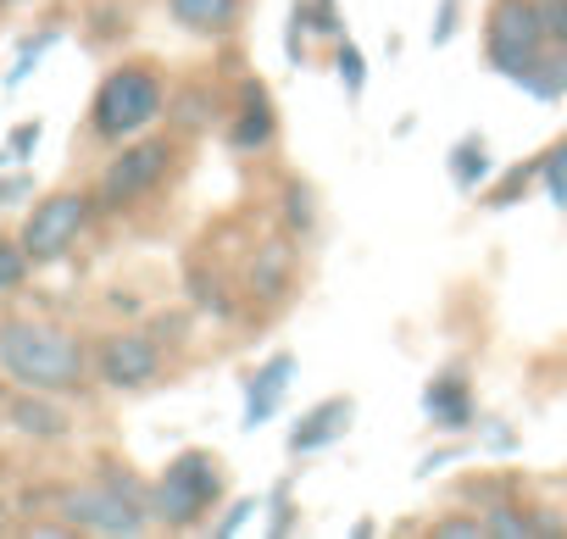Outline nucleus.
<instances>
[{
	"label": "nucleus",
	"mask_w": 567,
	"mask_h": 539,
	"mask_svg": "<svg viewBox=\"0 0 567 539\" xmlns=\"http://www.w3.org/2000/svg\"><path fill=\"white\" fill-rule=\"evenodd\" d=\"M167 162H173V145H167V139H140V145H123V151L106 162L95 200H101L106 211L134 206L140 195H151V189L167 178Z\"/></svg>",
	"instance_id": "0eeeda50"
},
{
	"label": "nucleus",
	"mask_w": 567,
	"mask_h": 539,
	"mask_svg": "<svg viewBox=\"0 0 567 539\" xmlns=\"http://www.w3.org/2000/svg\"><path fill=\"white\" fill-rule=\"evenodd\" d=\"M7 423L18 428V434H29V439H62L73 423H68V412L45 395V390H23V395H12L7 401Z\"/></svg>",
	"instance_id": "9b49d317"
},
{
	"label": "nucleus",
	"mask_w": 567,
	"mask_h": 539,
	"mask_svg": "<svg viewBox=\"0 0 567 539\" xmlns=\"http://www.w3.org/2000/svg\"><path fill=\"white\" fill-rule=\"evenodd\" d=\"M0 373L18 390H45V395H73L90 379V351L79 334L34 318L0 323Z\"/></svg>",
	"instance_id": "f257e3e1"
},
{
	"label": "nucleus",
	"mask_w": 567,
	"mask_h": 539,
	"mask_svg": "<svg viewBox=\"0 0 567 539\" xmlns=\"http://www.w3.org/2000/svg\"><path fill=\"white\" fill-rule=\"evenodd\" d=\"M223 495V462L212 450H178L156 489H151V511L167 522V528H195Z\"/></svg>",
	"instance_id": "7ed1b4c3"
},
{
	"label": "nucleus",
	"mask_w": 567,
	"mask_h": 539,
	"mask_svg": "<svg viewBox=\"0 0 567 539\" xmlns=\"http://www.w3.org/2000/svg\"><path fill=\"white\" fill-rule=\"evenodd\" d=\"M239 7L245 0H167V12L178 29L200 34V40H223L239 29Z\"/></svg>",
	"instance_id": "ddd939ff"
},
{
	"label": "nucleus",
	"mask_w": 567,
	"mask_h": 539,
	"mask_svg": "<svg viewBox=\"0 0 567 539\" xmlns=\"http://www.w3.org/2000/svg\"><path fill=\"white\" fill-rule=\"evenodd\" d=\"M351 417H357V401H351V395H329V401H318V406L301 412V423L290 428V456H312V450L340 445L346 428H351Z\"/></svg>",
	"instance_id": "1a4fd4ad"
},
{
	"label": "nucleus",
	"mask_w": 567,
	"mask_h": 539,
	"mask_svg": "<svg viewBox=\"0 0 567 539\" xmlns=\"http://www.w3.org/2000/svg\"><path fill=\"white\" fill-rule=\"evenodd\" d=\"M0 167H7V156H0Z\"/></svg>",
	"instance_id": "72a5a7b5"
},
{
	"label": "nucleus",
	"mask_w": 567,
	"mask_h": 539,
	"mask_svg": "<svg viewBox=\"0 0 567 539\" xmlns=\"http://www.w3.org/2000/svg\"><path fill=\"white\" fill-rule=\"evenodd\" d=\"M545 45L550 40H545V23H539L534 0H495L489 7V18H484V62L501 79H517L523 68H534Z\"/></svg>",
	"instance_id": "39448f33"
},
{
	"label": "nucleus",
	"mask_w": 567,
	"mask_h": 539,
	"mask_svg": "<svg viewBox=\"0 0 567 539\" xmlns=\"http://www.w3.org/2000/svg\"><path fill=\"white\" fill-rule=\"evenodd\" d=\"M534 7H539L545 40H550V45H567V0H534Z\"/></svg>",
	"instance_id": "a878e982"
},
{
	"label": "nucleus",
	"mask_w": 567,
	"mask_h": 539,
	"mask_svg": "<svg viewBox=\"0 0 567 539\" xmlns=\"http://www.w3.org/2000/svg\"><path fill=\"white\" fill-rule=\"evenodd\" d=\"M290 18H301V29H312V34H334V40H340V12H334V0H296Z\"/></svg>",
	"instance_id": "aec40b11"
},
{
	"label": "nucleus",
	"mask_w": 567,
	"mask_h": 539,
	"mask_svg": "<svg viewBox=\"0 0 567 539\" xmlns=\"http://www.w3.org/2000/svg\"><path fill=\"white\" fill-rule=\"evenodd\" d=\"M539 178H545V189H550V200L567 211V139H556L545 156H539Z\"/></svg>",
	"instance_id": "6ab92c4d"
},
{
	"label": "nucleus",
	"mask_w": 567,
	"mask_h": 539,
	"mask_svg": "<svg viewBox=\"0 0 567 539\" xmlns=\"http://www.w3.org/2000/svg\"><path fill=\"white\" fill-rule=\"evenodd\" d=\"M528 178H539V162H528V167L517 162V167H512V173H506V178L489 189V200H484V206H495V211H501V206H512V200L528 189Z\"/></svg>",
	"instance_id": "393cba45"
},
{
	"label": "nucleus",
	"mask_w": 567,
	"mask_h": 539,
	"mask_svg": "<svg viewBox=\"0 0 567 539\" xmlns=\"http://www.w3.org/2000/svg\"><path fill=\"white\" fill-rule=\"evenodd\" d=\"M56 511H62V528H79V533H145V506L134 500V484L128 478H101V484H79V489H62L56 495Z\"/></svg>",
	"instance_id": "20e7f679"
},
{
	"label": "nucleus",
	"mask_w": 567,
	"mask_h": 539,
	"mask_svg": "<svg viewBox=\"0 0 567 539\" xmlns=\"http://www.w3.org/2000/svg\"><path fill=\"white\" fill-rule=\"evenodd\" d=\"M250 511H256V500H234V506H228V517H223L212 533H234V528H245V517H250Z\"/></svg>",
	"instance_id": "c756f323"
},
{
	"label": "nucleus",
	"mask_w": 567,
	"mask_h": 539,
	"mask_svg": "<svg viewBox=\"0 0 567 539\" xmlns=\"http://www.w3.org/2000/svg\"><path fill=\"white\" fill-rule=\"evenodd\" d=\"M34 189V178L29 173H12V178H0V206H12V200H23Z\"/></svg>",
	"instance_id": "c85d7f7f"
},
{
	"label": "nucleus",
	"mask_w": 567,
	"mask_h": 539,
	"mask_svg": "<svg viewBox=\"0 0 567 539\" xmlns=\"http://www.w3.org/2000/svg\"><path fill=\"white\" fill-rule=\"evenodd\" d=\"M90 211H95V200H90L84 189H56V195H45V200L29 211V222H23L18 245L29 250V261H34V267L62 261V256L79 245V234L90 228Z\"/></svg>",
	"instance_id": "423d86ee"
},
{
	"label": "nucleus",
	"mask_w": 567,
	"mask_h": 539,
	"mask_svg": "<svg viewBox=\"0 0 567 539\" xmlns=\"http://www.w3.org/2000/svg\"><path fill=\"white\" fill-rule=\"evenodd\" d=\"M290 273H296V245H290V239H267V245H256V256H250L245 284H250V296L278 301L284 290H290Z\"/></svg>",
	"instance_id": "f8f14e48"
},
{
	"label": "nucleus",
	"mask_w": 567,
	"mask_h": 539,
	"mask_svg": "<svg viewBox=\"0 0 567 539\" xmlns=\"http://www.w3.org/2000/svg\"><path fill=\"white\" fill-rule=\"evenodd\" d=\"M484 533H501V539H523V533H534V517H523L517 506H489V511H484Z\"/></svg>",
	"instance_id": "b1692460"
},
{
	"label": "nucleus",
	"mask_w": 567,
	"mask_h": 539,
	"mask_svg": "<svg viewBox=\"0 0 567 539\" xmlns=\"http://www.w3.org/2000/svg\"><path fill=\"white\" fill-rule=\"evenodd\" d=\"M167 112H173V128L178 134H200L212 123V90H184V95L167 101Z\"/></svg>",
	"instance_id": "a211bd4d"
},
{
	"label": "nucleus",
	"mask_w": 567,
	"mask_h": 539,
	"mask_svg": "<svg viewBox=\"0 0 567 539\" xmlns=\"http://www.w3.org/2000/svg\"><path fill=\"white\" fill-rule=\"evenodd\" d=\"M284 222H290L296 234H312L318 206H312V189H307V184H290V189H284Z\"/></svg>",
	"instance_id": "5701e85b"
},
{
	"label": "nucleus",
	"mask_w": 567,
	"mask_h": 539,
	"mask_svg": "<svg viewBox=\"0 0 567 539\" xmlns=\"http://www.w3.org/2000/svg\"><path fill=\"white\" fill-rule=\"evenodd\" d=\"M334 68H340V84H346V95H351V101H362V90H368V62H362V51H357L351 40H340V51H334Z\"/></svg>",
	"instance_id": "4be33fe9"
},
{
	"label": "nucleus",
	"mask_w": 567,
	"mask_h": 539,
	"mask_svg": "<svg viewBox=\"0 0 567 539\" xmlns=\"http://www.w3.org/2000/svg\"><path fill=\"white\" fill-rule=\"evenodd\" d=\"M484 533V517L473 511V517H445V522H434V539H478Z\"/></svg>",
	"instance_id": "bb28decb"
},
{
	"label": "nucleus",
	"mask_w": 567,
	"mask_h": 539,
	"mask_svg": "<svg viewBox=\"0 0 567 539\" xmlns=\"http://www.w3.org/2000/svg\"><path fill=\"white\" fill-rule=\"evenodd\" d=\"M162 112H167L162 79H156L151 68L128 62V68H117V73L101 79V90H95V101H90V128H95V139L123 145V139L145 134Z\"/></svg>",
	"instance_id": "f03ea898"
},
{
	"label": "nucleus",
	"mask_w": 567,
	"mask_h": 539,
	"mask_svg": "<svg viewBox=\"0 0 567 539\" xmlns=\"http://www.w3.org/2000/svg\"><path fill=\"white\" fill-rule=\"evenodd\" d=\"M0 7H23V0H0Z\"/></svg>",
	"instance_id": "2f4dec72"
},
{
	"label": "nucleus",
	"mask_w": 567,
	"mask_h": 539,
	"mask_svg": "<svg viewBox=\"0 0 567 539\" xmlns=\"http://www.w3.org/2000/svg\"><path fill=\"white\" fill-rule=\"evenodd\" d=\"M296 517H290V484H278L272 489V533H290Z\"/></svg>",
	"instance_id": "cd10ccee"
},
{
	"label": "nucleus",
	"mask_w": 567,
	"mask_h": 539,
	"mask_svg": "<svg viewBox=\"0 0 567 539\" xmlns=\"http://www.w3.org/2000/svg\"><path fill=\"white\" fill-rule=\"evenodd\" d=\"M0 522H7V500H0Z\"/></svg>",
	"instance_id": "473e14b6"
},
{
	"label": "nucleus",
	"mask_w": 567,
	"mask_h": 539,
	"mask_svg": "<svg viewBox=\"0 0 567 539\" xmlns=\"http://www.w3.org/2000/svg\"><path fill=\"white\" fill-rule=\"evenodd\" d=\"M95 373L112 384V390H145L156 384L162 373V345L140 329H123V334H106L101 351H95Z\"/></svg>",
	"instance_id": "6e6552de"
},
{
	"label": "nucleus",
	"mask_w": 567,
	"mask_h": 539,
	"mask_svg": "<svg viewBox=\"0 0 567 539\" xmlns=\"http://www.w3.org/2000/svg\"><path fill=\"white\" fill-rule=\"evenodd\" d=\"M34 145H40V123H23V128L12 134V151H7V156H23V151H34Z\"/></svg>",
	"instance_id": "7c9ffc66"
},
{
	"label": "nucleus",
	"mask_w": 567,
	"mask_h": 539,
	"mask_svg": "<svg viewBox=\"0 0 567 539\" xmlns=\"http://www.w3.org/2000/svg\"><path fill=\"white\" fill-rule=\"evenodd\" d=\"M512 84H523L534 101H561L567 95V45H545L534 68H523Z\"/></svg>",
	"instance_id": "dca6fc26"
},
{
	"label": "nucleus",
	"mask_w": 567,
	"mask_h": 539,
	"mask_svg": "<svg viewBox=\"0 0 567 539\" xmlns=\"http://www.w3.org/2000/svg\"><path fill=\"white\" fill-rule=\"evenodd\" d=\"M290 373H296V356H290V351H272V356L250 373V384H245V428H261V423L278 412L284 390H290Z\"/></svg>",
	"instance_id": "9d476101"
},
{
	"label": "nucleus",
	"mask_w": 567,
	"mask_h": 539,
	"mask_svg": "<svg viewBox=\"0 0 567 539\" xmlns=\"http://www.w3.org/2000/svg\"><path fill=\"white\" fill-rule=\"evenodd\" d=\"M272 134H278V117H272V106H267V90L250 84V90H245V112H239V123L228 128V145H234V151H261V145H272Z\"/></svg>",
	"instance_id": "2eb2a0df"
},
{
	"label": "nucleus",
	"mask_w": 567,
	"mask_h": 539,
	"mask_svg": "<svg viewBox=\"0 0 567 539\" xmlns=\"http://www.w3.org/2000/svg\"><path fill=\"white\" fill-rule=\"evenodd\" d=\"M423 412L434 417V428H467V423H473L467 379H462V373H440V379L423 390Z\"/></svg>",
	"instance_id": "4468645a"
},
{
	"label": "nucleus",
	"mask_w": 567,
	"mask_h": 539,
	"mask_svg": "<svg viewBox=\"0 0 567 539\" xmlns=\"http://www.w3.org/2000/svg\"><path fill=\"white\" fill-rule=\"evenodd\" d=\"M29 250L23 245H12V239H0V296H12V290H23V279H29Z\"/></svg>",
	"instance_id": "412c9836"
},
{
	"label": "nucleus",
	"mask_w": 567,
	"mask_h": 539,
	"mask_svg": "<svg viewBox=\"0 0 567 539\" xmlns=\"http://www.w3.org/2000/svg\"><path fill=\"white\" fill-rule=\"evenodd\" d=\"M484 178H489V145H484L478 134L456 139V151H451V184H456L462 195H473Z\"/></svg>",
	"instance_id": "f3484780"
}]
</instances>
